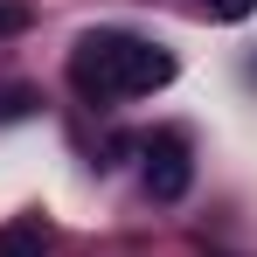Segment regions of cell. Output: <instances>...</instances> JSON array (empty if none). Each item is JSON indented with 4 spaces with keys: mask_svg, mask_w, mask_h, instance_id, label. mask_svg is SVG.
Instances as JSON below:
<instances>
[{
    "mask_svg": "<svg viewBox=\"0 0 257 257\" xmlns=\"http://www.w3.org/2000/svg\"><path fill=\"white\" fill-rule=\"evenodd\" d=\"M70 77L84 97H146V90L174 84V56L139 35H118V28H90L70 56Z\"/></svg>",
    "mask_w": 257,
    "mask_h": 257,
    "instance_id": "obj_1",
    "label": "cell"
},
{
    "mask_svg": "<svg viewBox=\"0 0 257 257\" xmlns=\"http://www.w3.org/2000/svg\"><path fill=\"white\" fill-rule=\"evenodd\" d=\"M188 181H195L188 146H181V139H160V146L146 153V195H153V202H181V195H188Z\"/></svg>",
    "mask_w": 257,
    "mask_h": 257,
    "instance_id": "obj_2",
    "label": "cell"
},
{
    "mask_svg": "<svg viewBox=\"0 0 257 257\" xmlns=\"http://www.w3.org/2000/svg\"><path fill=\"white\" fill-rule=\"evenodd\" d=\"M21 28H28V7H14V0H0V42H7V35H21Z\"/></svg>",
    "mask_w": 257,
    "mask_h": 257,
    "instance_id": "obj_4",
    "label": "cell"
},
{
    "mask_svg": "<svg viewBox=\"0 0 257 257\" xmlns=\"http://www.w3.org/2000/svg\"><path fill=\"white\" fill-rule=\"evenodd\" d=\"M215 14H222V21H243V14H250V0H215Z\"/></svg>",
    "mask_w": 257,
    "mask_h": 257,
    "instance_id": "obj_6",
    "label": "cell"
},
{
    "mask_svg": "<svg viewBox=\"0 0 257 257\" xmlns=\"http://www.w3.org/2000/svg\"><path fill=\"white\" fill-rule=\"evenodd\" d=\"M0 257H49V236L35 222H7L0 229Z\"/></svg>",
    "mask_w": 257,
    "mask_h": 257,
    "instance_id": "obj_3",
    "label": "cell"
},
{
    "mask_svg": "<svg viewBox=\"0 0 257 257\" xmlns=\"http://www.w3.org/2000/svg\"><path fill=\"white\" fill-rule=\"evenodd\" d=\"M28 104H35V97H28V90H0V118H21V111H28Z\"/></svg>",
    "mask_w": 257,
    "mask_h": 257,
    "instance_id": "obj_5",
    "label": "cell"
}]
</instances>
